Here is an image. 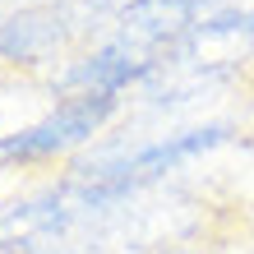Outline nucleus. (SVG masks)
Wrapping results in <instances>:
<instances>
[{
    "mask_svg": "<svg viewBox=\"0 0 254 254\" xmlns=\"http://www.w3.org/2000/svg\"><path fill=\"white\" fill-rule=\"evenodd\" d=\"M116 111H121V97L116 93H69L65 102H56L47 116H37L33 125H23L14 134H0V157L19 162V167L69 157L74 148L97 139V134L111 125Z\"/></svg>",
    "mask_w": 254,
    "mask_h": 254,
    "instance_id": "1",
    "label": "nucleus"
},
{
    "mask_svg": "<svg viewBox=\"0 0 254 254\" xmlns=\"http://www.w3.org/2000/svg\"><path fill=\"white\" fill-rule=\"evenodd\" d=\"M231 139V125H194V129H176V134H157L148 143H134V148H107V153H93L83 162V176L88 181H116V185H139L148 176H162V171H176L181 162L199 157V153H213Z\"/></svg>",
    "mask_w": 254,
    "mask_h": 254,
    "instance_id": "2",
    "label": "nucleus"
}]
</instances>
